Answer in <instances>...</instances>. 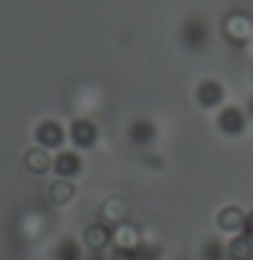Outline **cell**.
Segmentation results:
<instances>
[{"instance_id": "cell-10", "label": "cell", "mask_w": 253, "mask_h": 260, "mask_svg": "<svg viewBox=\"0 0 253 260\" xmlns=\"http://www.w3.org/2000/svg\"><path fill=\"white\" fill-rule=\"evenodd\" d=\"M246 225H248V233H251V235H253V215H251V217H248V222H246Z\"/></svg>"}, {"instance_id": "cell-5", "label": "cell", "mask_w": 253, "mask_h": 260, "mask_svg": "<svg viewBox=\"0 0 253 260\" xmlns=\"http://www.w3.org/2000/svg\"><path fill=\"white\" fill-rule=\"evenodd\" d=\"M48 162H51V159H48L46 152H31V154H28V167L36 170V172H46Z\"/></svg>"}, {"instance_id": "cell-6", "label": "cell", "mask_w": 253, "mask_h": 260, "mask_svg": "<svg viewBox=\"0 0 253 260\" xmlns=\"http://www.w3.org/2000/svg\"><path fill=\"white\" fill-rule=\"evenodd\" d=\"M41 142H43V144H59V142H61V132H59V126H56V124H46V126H41Z\"/></svg>"}, {"instance_id": "cell-4", "label": "cell", "mask_w": 253, "mask_h": 260, "mask_svg": "<svg viewBox=\"0 0 253 260\" xmlns=\"http://www.w3.org/2000/svg\"><path fill=\"white\" fill-rule=\"evenodd\" d=\"M86 243H89L91 248H104V245L109 243V235H106L101 228H89V230H86Z\"/></svg>"}, {"instance_id": "cell-9", "label": "cell", "mask_w": 253, "mask_h": 260, "mask_svg": "<svg viewBox=\"0 0 253 260\" xmlns=\"http://www.w3.org/2000/svg\"><path fill=\"white\" fill-rule=\"evenodd\" d=\"M69 167L71 170H76L79 165H76V159H69V157H61V165H59V170H61V174L69 172Z\"/></svg>"}, {"instance_id": "cell-2", "label": "cell", "mask_w": 253, "mask_h": 260, "mask_svg": "<svg viewBox=\"0 0 253 260\" xmlns=\"http://www.w3.org/2000/svg\"><path fill=\"white\" fill-rule=\"evenodd\" d=\"M228 253H231L233 260H253V235H238V238H233Z\"/></svg>"}, {"instance_id": "cell-1", "label": "cell", "mask_w": 253, "mask_h": 260, "mask_svg": "<svg viewBox=\"0 0 253 260\" xmlns=\"http://www.w3.org/2000/svg\"><path fill=\"white\" fill-rule=\"evenodd\" d=\"M226 30H228V36L236 38V41H248L253 36V23L246 15H233V18H228Z\"/></svg>"}, {"instance_id": "cell-7", "label": "cell", "mask_w": 253, "mask_h": 260, "mask_svg": "<svg viewBox=\"0 0 253 260\" xmlns=\"http://www.w3.org/2000/svg\"><path fill=\"white\" fill-rule=\"evenodd\" d=\"M114 240H117V245H122V248H129V245H134V243H137V233H134L132 228H119Z\"/></svg>"}, {"instance_id": "cell-3", "label": "cell", "mask_w": 253, "mask_h": 260, "mask_svg": "<svg viewBox=\"0 0 253 260\" xmlns=\"http://www.w3.org/2000/svg\"><path fill=\"white\" fill-rule=\"evenodd\" d=\"M246 222H248V220L243 217V212H241L238 207H226V210H223V215H220V228H223V230H228V233L241 230Z\"/></svg>"}, {"instance_id": "cell-8", "label": "cell", "mask_w": 253, "mask_h": 260, "mask_svg": "<svg viewBox=\"0 0 253 260\" xmlns=\"http://www.w3.org/2000/svg\"><path fill=\"white\" fill-rule=\"evenodd\" d=\"M51 192H53L51 197H53L56 202H66L69 197H74V187H71V184H64V182L53 184V189H51Z\"/></svg>"}]
</instances>
